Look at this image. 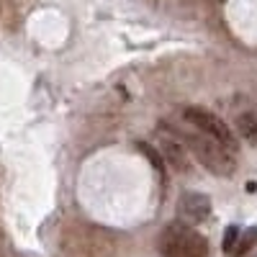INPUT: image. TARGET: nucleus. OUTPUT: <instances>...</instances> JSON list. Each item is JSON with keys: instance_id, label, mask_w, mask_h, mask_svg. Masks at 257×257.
<instances>
[{"instance_id": "f257e3e1", "label": "nucleus", "mask_w": 257, "mask_h": 257, "mask_svg": "<svg viewBox=\"0 0 257 257\" xmlns=\"http://www.w3.org/2000/svg\"><path fill=\"white\" fill-rule=\"evenodd\" d=\"M170 134H175V137L185 144L188 152L196 157V160L208 170V173L221 175V178H226V175L234 173L231 149H226L221 142L211 139L208 134L198 132V128H183V126H173V123H170Z\"/></svg>"}, {"instance_id": "f03ea898", "label": "nucleus", "mask_w": 257, "mask_h": 257, "mask_svg": "<svg viewBox=\"0 0 257 257\" xmlns=\"http://www.w3.org/2000/svg\"><path fill=\"white\" fill-rule=\"evenodd\" d=\"M157 247L165 257H206L208 242L201 231L188 224H167L157 239Z\"/></svg>"}, {"instance_id": "7ed1b4c3", "label": "nucleus", "mask_w": 257, "mask_h": 257, "mask_svg": "<svg viewBox=\"0 0 257 257\" xmlns=\"http://www.w3.org/2000/svg\"><path fill=\"white\" fill-rule=\"evenodd\" d=\"M183 118H185L193 128H198V132L208 134L211 139L221 142L226 149L237 152V137H234V132L229 128V123H226L224 118H219L216 113H211L208 108H201V105H190V108L183 111Z\"/></svg>"}, {"instance_id": "20e7f679", "label": "nucleus", "mask_w": 257, "mask_h": 257, "mask_svg": "<svg viewBox=\"0 0 257 257\" xmlns=\"http://www.w3.org/2000/svg\"><path fill=\"white\" fill-rule=\"evenodd\" d=\"M178 216H180V224H188V226L206 221L211 216V198L198 190H185L178 201Z\"/></svg>"}, {"instance_id": "39448f33", "label": "nucleus", "mask_w": 257, "mask_h": 257, "mask_svg": "<svg viewBox=\"0 0 257 257\" xmlns=\"http://www.w3.org/2000/svg\"><path fill=\"white\" fill-rule=\"evenodd\" d=\"M160 152H162V157L170 162V167H175V170H180V173H183V170H188V162H190V152H188V149H185V144L175 137V134H160Z\"/></svg>"}, {"instance_id": "423d86ee", "label": "nucleus", "mask_w": 257, "mask_h": 257, "mask_svg": "<svg viewBox=\"0 0 257 257\" xmlns=\"http://www.w3.org/2000/svg\"><path fill=\"white\" fill-rule=\"evenodd\" d=\"M237 126H239V134H242L247 142H254V144H257V116H254V113H244Z\"/></svg>"}, {"instance_id": "0eeeda50", "label": "nucleus", "mask_w": 257, "mask_h": 257, "mask_svg": "<svg viewBox=\"0 0 257 257\" xmlns=\"http://www.w3.org/2000/svg\"><path fill=\"white\" fill-rule=\"evenodd\" d=\"M254 244H257V226L244 231V237L239 239V244H237V249L231 252V257H244V254H249V249H252Z\"/></svg>"}, {"instance_id": "6e6552de", "label": "nucleus", "mask_w": 257, "mask_h": 257, "mask_svg": "<svg viewBox=\"0 0 257 257\" xmlns=\"http://www.w3.org/2000/svg\"><path fill=\"white\" fill-rule=\"evenodd\" d=\"M239 229L237 226H229L226 231H224V242H221V247H224V252L226 254H231L234 249H237V244H239Z\"/></svg>"}]
</instances>
